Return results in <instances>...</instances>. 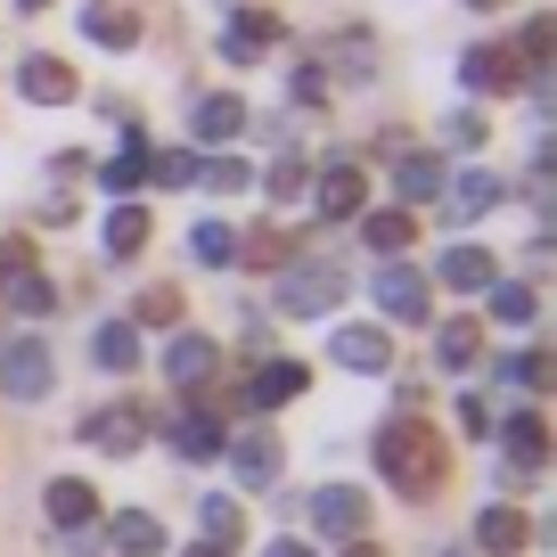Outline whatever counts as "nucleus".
Segmentation results:
<instances>
[{
    "mask_svg": "<svg viewBox=\"0 0 557 557\" xmlns=\"http://www.w3.org/2000/svg\"><path fill=\"white\" fill-rule=\"evenodd\" d=\"M377 475L401 492V500H435L451 484V451L426 418H385L377 426Z\"/></svg>",
    "mask_w": 557,
    "mask_h": 557,
    "instance_id": "f257e3e1",
    "label": "nucleus"
},
{
    "mask_svg": "<svg viewBox=\"0 0 557 557\" xmlns=\"http://www.w3.org/2000/svg\"><path fill=\"white\" fill-rule=\"evenodd\" d=\"M345 304V278L329 271V262H287L278 271V312H296V320H320Z\"/></svg>",
    "mask_w": 557,
    "mask_h": 557,
    "instance_id": "f03ea898",
    "label": "nucleus"
},
{
    "mask_svg": "<svg viewBox=\"0 0 557 557\" xmlns=\"http://www.w3.org/2000/svg\"><path fill=\"white\" fill-rule=\"evenodd\" d=\"M50 385H58V361H50V345L17 336V345L0 352V394H9V401H41Z\"/></svg>",
    "mask_w": 557,
    "mask_h": 557,
    "instance_id": "7ed1b4c3",
    "label": "nucleus"
},
{
    "mask_svg": "<svg viewBox=\"0 0 557 557\" xmlns=\"http://www.w3.org/2000/svg\"><path fill=\"white\" fill-rule=\"evenodd\" d=\"M83 443L107 451V459H132L139 443H148V410H139V401H107L99 418H83Z\"/></svg>",
    "mask_w": 557,
    "mask_h": 557,
    "instance_id": "20e7f679",
    "label": "nucleus"
},
{
    "mask_svg": "<svg viewBox=\"0 0 557 557\" xmlns=\"http://www.w3.org/2000/svg\"><path fill=\"white\" fill-rule=\"evenodd\" d=\"M213 459H230L238 484H278V435H271V426H238V435H222Z\"/></svg>",
    "mask_w": 557,
    "mask_h": 557,
    "instance_id": "39448f33",
    "label": "nucleus"
},
{
    "mask_svg": "<svg viewBox=\"0 0 557 557\" xmlns=\"http://www.w3.org/2000/svg\"><path fill=\"white\" fill-rule=\"evenodd\" d=\"M213 369H222V345H213V336H197V329H181L173 345H164V377L173 385H213Z\"/></svg>",
    "mask_w": 557,
    "mask_h": 557,
    "instance_id": "423d86ee",
    "label": "nucleus"
},
{
    "mask_svg": "<svg viewBox=\"0 0 557 557\" xmlns=\"http://www.w3.org/2000/svg\"><path fill=\"white\" fill-rule=\"evenodd\" d=\"M312 524H320L329 541H361V533H369V500H361L352 484H329V492L312 500Z\"/></svg>",
    "mask_w": 557,
    "mask_h": 557,
    "instance_id": "0eeeda50",
    "label": "nucleus"
},
{
    "mask_svg": "<svg viewBox=\"0 0 557 557\" xmlns=\"http://www.w3.org/2000/svg\"><path fill=\"white\" fill-rule=\"evenodd\" d=\"M369 287H377L385 320H426V271H410V262H385Z\"/></svg>",
    "mask_w": 557,
    "mask_h": 557,
    "instance_id": "6e6552de",
    "label": "nucleus"
},
{
    "mask_svg": "<svg viewBox=\"0 0 557 557\" xmlns=\"http://www.w3.org/2000/svg\"><path fill=\"white\" fill-rule=\"evenodd\" d=\"M500 443H508V459H517L524 475L549 468V418H541V410H508L500 418Z\"/></svg>",
    "mask_w": 557,
    "mask_h": 557,
    "instance_id": "1a4fd4ad",
    "label": "nucleus"
},
{
    "mask_svg": "<svg viewBox=\"0 0 557 557\" xmlns=\"http://www.w3.org/2000/svg\"><path fill=\"white\" fill-rule=\"evenodd\" d=\"M271 41H278V17H271V9H238V17L222 25V58H230V66H255Z\"/></svg>",
    "mask_w": 557,
    "mask_h": 557,
    "instance_id": "9d476101",
    "label": "nucleus"
},
{
    "mask_svg": "<svg viewBox=\"0 0 557 557\" xmlns=\"http://www.w3.org/2000/svg\"><path fill=\"white\" fill-rule=\"evenodd\" d=\"M336 369H361V377H385L394 369V336L385 329H336Z\"/></svg>",
    "mask_w": 557,
    "mask_h": 557,
    "instance_id": "9b49d317",
    "label": "nucleus"
},
{
    "mask_svg": "<svg viewBox=\"0 0 557 557\" xmlns=\"http://www.w3.org/2000/svg\"><path fill=\"white\" fill-rule=\"evenodd\" d=\"M189 132L206 139V148H230V139L246 132V99L238 90H213V99H197V115H189Z\"/></svg>",
    "mask_w": 557,
    "mask_h": 557,
    "instance_id": "f8f14e48",
    "label": "nucleus"
},
{
    "mask_svg": "<svg viewBox=\"0 0 557 557\" xmlns=\"http://www.w3.org/2000/svg\"><path fill=\"white\" fill-rule=\"evenodd\" d=\"M459 83H468L475 99H500V90H517L524 74H517V58H508V50H468V58H459Z\"/></svg>",
    "mask_w": 557,
    "mask_h": 557,
    "instance_id": "ddd939ff",
    "label": "nucleus"
},
{
    "mask_svg": "<svg viewBox=\"0 0 557 557\" xmlns=\"http://www.w3.org/2000/svg\"><path fill=\"white\" fill-rule=\"evenodd\" d=\"M41 508H50V524H58V533H83V524H99V492H90L83 475H58Z\"/></svg>",
    "mask_w": 557,
    "mask_h": 557,
    "instance_id": "4468645a",
    "label": "nucleus"
},
{
    "mask_svg": "<svg viewBox=\"0 0 557 557\" xmlns=\"http://www.w3.org/2000/svg\"><path fill=\"white\" fill-rule=\"evenodd\" d=\"M524 541H533V524H524L508 500H492L484 517H475V549H484V557H517Z\"/></svg>",
    "mask_w": 557,
    "mask_h": 557,
    "instance_id": "2eb2a0df",
    "label": "nucleus"
},
{
    "mask_svg": "<svg viewBox=\"0 0 557 557\" xmlns=\"http://www.w3.org/2000/svg\"><path fill=\"white\" fill-rule=\"evenodd\" d=\"M17 90H25L34 107H66V99H74V66H66V58H25V66H17Z\"/></svg>",
    "mask_w": 557,
    "mask_h": 557,
    "instance_id": "dca6fc26",
    "label": "nucleus"
},
{
    "mask_svg": "<svg viewBox=\"0 0 557 557\" xmlns=\"http://www.w3.org/2000/svg\"><path fill=\"white\" fill-rule=\"evenodd\" d=\"M361 206H369V173L361 164H329V173H320V213L345 222V213H361Z\"/></svg>",
    "mask_w": 557,
    "mask_h": 557,
    "instance_id": "f3484780",
    "label": "nucleus"
},
{
    "mask_svg": "<svg viewBox=\"0 0 557 557\" xmlns=\"http://www.w3.org/2000/svg\"><path fill=\"white\" fill-rule=\"evenodd\" d=\"M83 34L99 41V50H132V41H139V17L123 9V0H90V9H83Z\"/></svg>",
    "mask_w": 557,
    "mask_h": 557,
    "instance_id": "a211bd4d",
    "label": "nucleus"
},
{
    "mask_svg": "<svg viewBox=\"0 0 557 557\" xmlns=\"http://www.w3.org/2000/svg\"><path fill=\"white\" fill-rule=\"evenodd\" d=\"M0 304H9V312H25V320H41V312H58V287L34 271V262H25V271L0 278Z\"/></svg>",
    "mask_w": 557,
    "mask_h": 557,
    "instance_id": "6ab92c4d",
    "label": "nucleus"
},
{
    "mask_svg": "<svg viewBox=\"0 0 557 557\" xmlns=\"http://www.w3.org/2000/svg\"><path fill=\"white\" fill-rule=\"evenodd\" d=\"M435 278L459 287V296H484V287H492V255H484V246H451V255L435 262Z\"/></svg>",
    "mask_w": 557,
    "mask_h": 557,
    "instance_id": "aec40b11",
    "label": "nucleus"
},
{
    "mask_svg": "<svg viewBox=\"0 0 557 557\" xmlns=\"http://www.w3.org/2000/svg\"><path fill=\"white\" fill-rule=\"evenodd\" d=\"M222 435H230V426H222V418L206 410V401H189V410L173 418V443H181L189 459H213V451H222Z\"/></svg>",
    "mask_w": 557,
    "mask_h": 557,
    "instance_id": "412c9836",
    "label": "nucleus"
},
{
    "mask_svg": "<svg viewBox=\"0 0 557 557\" xmlns=\"http://www.w3.org/2000/svg\"><path fill=\"white\" fill-rule=\"evenodd\" d=\"M107 533H115V557H164V524L148 517V508H123Z\"/></svg>",
    "mask_w": 557,
    "mask_h": 557,
    "instance_id": "4be33fe9",
    "label": "nucleus"
},
{
    "mask_svg": "<svg viewBox=\"0 0 557 557\" xmlns=\"http://www.w3.org/2000/svg\"><path fill=\"white\" fill-rule=\"evenodd\" d=\"M304 385H312V369H304V361H262V369H255V401H262V410L296 401Z\"/></svg>",
    "mask_w": 557,
    "mask_h": 557,
    "instance_id": "5701e85b",
    "label": "nucleus"
},
{
    "mask_svg": "<svg viewBox=\"0 0 557 557\" xmlns=\"http://www.w3.org/2000/svg\"><path fill=\"white\" fill-rule=\"evenodd\" d=\"M361 238H369V246H377V255H385V262H394V255H401V246H410V238H418V213H410V206H394V213H369V222H361Z\"/></svg>",
    "mask_w": 557,
    "mask_h": 557,
    "instance_id": "b1692460",
    "label": "nucleus"
},
{
    "mask_svg": "<svg viewBox=\"0 0 557 557\" xmlns=\"http://www.w3.org/2000/svg\"><path fill=\"white\" fill-rule=\"evenodd\" d=\"M90 361L99 369H139V329L132 320H107V329L90 336Z\"/></svg>",
    "mask_w": 557,
    "mask_h": 557,
    "instance_id": "393cba45",
    "label": "nucleus"
},
{
    "mask_svg": "<svg viewBox=\"0 0 557 557\" xmlns=\"http://www.w3.org/2000/svg\"><path fill=\"white\" fill-rule=\"evenodd\" d=\"M500 206V181L492 173H459L451 181V222H475V213H492Z\"/></svg>",
    "mask_w": 557,
    "mask_h": 557,
    "instance_id": "a878e982",
    "label": "nucleus"
},
{
    "mask_svg": "<svg viewBox=\"0 0 557 557\" xmlns=\"http://www.w3.org/2000/svg\"><path fill=\"white\" fill-rule=\"evenodd\" d=\"M139 181H148V148H139V139H123V157H107V164H99V189L132 197Z\"/></svg>",
    "mask_w": 557,
    "mask_h": 557,
    "instance_id": "bb28decb",
    "label": "nucleus"
},
{
    "mask_svg": "<svg viewBox=\"0 0 557 557\" xmlns=\"http://www.w3.org/2000/svg\"><path fill=\"white\" fill-rule=\"evenodd\" d=\"M139 246H148V213H139V206H115V213H107V255L132 262Z\"/></svg>",
    "mask_w": 557,
    "mask_h": 557,
    "instance_id": "cd10ccee",
    "label": "nucleus"
},
{
    "mask_svg": "<svg viewBox=\"0 0 557 557\" xmlns=\"http://www.w3.org/2000/svg\"><path fill=\"white\" fill-rule=\"evenodd\" d=\"M435 352H443V369H468L475 352H484V329H475V320H443V329H435Z\"/></svg>",
    "mask_w": 557,
    "mask_h": 557,
    "instance_id": "c85d7f7f",
    "label": "nucleus"
},
{
    "mask_svg": "<svg viewBox=\"0 0 557 557\" xmlns=\"http://www.w3.org/2000/svg\"><path fill=\"white\" fill-rule=\"evenodd\" d=\"M197 181H206L213 197H238V189H255V164H246V157H206Z\"/></svg>",
    "mask_w": 557,
    "mask_h": 557,
    "instance_id": "c756f323",
    "label": "nucleus"
},
{
    "mask_svg": "<svg viewBox=\"0 0 557 557\" xmlns=\"http://www.w3.org/2000/svg\"><path fill=\"white\" fill-rule=\"evenodd\" d=\"M549 50H557V25L533 17V25H524V41H517L508 58H517V74H549Z\"/></svg>",
    "mask_w": 557,
    "mask_h": 557,
    "instance_id": "7c9ffc66",
    "label": "nucleus"
},
{
    "mask_svg": "<svg viewBox=\"0 0 557 557\" xmlns=\"http://www.w3.org/2000/svg\"><path fill=\"white\" fill-rule=\"evenodd\" d=\"M206 541H222V549H238V541H246V508L230 500V492H213V500H206Z\"/></svg>",
    "mask_w": 557,
    "mask_h": 557,
    "instance_id": "2f4dec72",
    "label": "nucleus"
},
{
    "mask_svg": "<svg viewBox=\"0 0 557 557\" xmlns=\"http://www.w3.org/2000/svg\"><path fill=\"white\" fill-rule=\"evenodd\" d=\"M394 181H401V197H410V206H418V197H443V164H435V157H401Z\"/></svg>",
    "mask_w": 557,
    "mask_h": 557,
    "instance_id": "473e14b6",
    "label": "nucleus"
},
{
    "mask_svg": "<svg viewBox=\"0 0 557 557\" xmlns=\"http://www.w3.org/2000/svg\"><path fill=\"white\" fill-rule=\"evenodd\" d=\"M189 255L197 262H238V230H230V222H197L189 230Z\"/></svg>",
    "mask_w": 557,
    "mask_h": 557,
    "instance_id": "72a5a7b5",
    "label": "nucleus"
},
{
    "mask_svg": "<svg viewBox=\"0 0 557 557\" xmlns=\"http://www.w3.org/2000/svg\"><path fill=\"white\" fill-rule=\"evenodd\" d=\"M533 312H541L533 287H492V320H500V329H524Z\"/></svg>",
    "mask_w": 557,
    "mask_h": 557,
    "instance_id": "f704fd0d",
    "label": "nucleus"
},
{
    "mask_svg": "<svg viewBox=\"0 0 557 557\" xmlns=\"http://www.w3.org/2000/svg\"><path fill=\"white\" fill-rule=\"evenodd\" d=\"M304 181H312V173H304V157H278L271 173H262V189H271L278 206H296V197H304Z\"/></svg>",
    "mask_w": 557,
    "mask_h": 557,
    "instance_id": "c9c22d12",
    "label": "nucleus"
},
{
    "mask_svg": "<svg viewBox=\"0 0 557 557\" xmlns=\"http://www.w3.org/2000/svg\"><path fill=\"white\" fill-rule=\"evenodd\" d=\"M148 181H164V189H189V181H197V157H189V148H164V157H148Z\"/></svg>",
    "mask_w": 557,
    "mask_h": 557,
    "instance_id": "e433bc0d",
    "label": "nucleus"
},
{
    "mask_svg": "<svg viewBox=\"0 0 557 557\" xmlns=\"http://www.w3.org/2000/svg\"><path fill=\"white\" fill-rule=\"evenodd\" d=\"M139 320H148V329H173L181 320V287H148V296H139Z\"/></svg>",
    "mask_w": 557,
    "mask_h": 557,
    "instance_id": "4c0bfd02",
    "label": "nucleus"
},
{
    "mask_svg": "<svg viewBox=\"0 0 557 557\" xmlns=\"http://www.w3.org/2000/svg\"><path fill=\"white\" fill-rule=\"evenodd\" d=\"M508 377H517L524 394H541V385H549V352H517V361H508Z\"/></svg>",
    "mask_w": 557,
    "mask_h": 557,
    "instance_id": "58836bf2",
    "label": "nucleus"
},
{
    "mask_svg": "<svg viewBox=\"0 0 557 557\" xmlns=\"http://www.w3.org/2000/svg\"><path fill=\"white\" fill-rule=\"evenodd\" d=\"M459 426H468V435L484 443V435H492V401H459Z\"/></svg>",
    "mask_w": 557,
    "mask_h": 557,
    "instance_id": "ea45409f",
    "label": "nucleus"
},
{
    "mask_svg": "<svg viewBox=\"0 0 557 557\" xmlns=\"http://www.w3.org/2000/svg\"><path fill=\"white\" fill-rule=\"evenodd\" d=\"M25 262H34V246H25V238H0V278L25 271Z\"/></svg>",
    "mask_w": 557,
    "mask_h": 557,
    "instance_id": "a19ab883",
    "label": "nucleus"
},
{
    "mask_svg": "<svg viewBox=\"0 0 557 557\" xmlns=\"http://www.w3.org/2000/svg\"><path fill=\"white\" fill-rule=\"evenodd\" d=\"M262 557H320V549H304V541H271Z\"/></svg>",
    "mask_w": 557,
    "mask_h": 557,
    "instance_id": "79ce46f5",
    "label": "nucleus"
},
{
    "mask_svg": "<svg viewBox=\"0 0 557 557\" xmlns=\"http://www.w3.org/2000/svg\"><path fill=\"white\" fill-rule=\"evenodd\" d=\"M181 557H230V549H222V541H197V549H181Z\"/></svg>",
    "mask_w": 557,
    "mask_h": 557,
    "instance_id": "37998d69",
    "label": "nucleus"
},
{
    "mask_svg": "<svg viewBox=\"0 0 557 557\" xmlns=\"http://www.w3.org/2000/svg\"><path fill=\"white\" fill-rule=\"evenodd\" d=\"M345 557H377V549H369V541H345Z\"/></svg>",
    "mask_w": 557,
    "mask_h": 557,
    "instance_id": "c03bdc74",
    "label": "nucleus"
},
{
    "mask_svg": "<svg viewBox=\"0 0 557 557\" xmlns=\"http://www.w3.org/2000/svg\"><path fill=\"white\" fill-rule=\"evenodd\" d=\"M17 9H25V17H34V9H50V0H17Z\"/></svg>",
    "mask_w": 557,
    "mask_h": 557,
    "instance_id": "a18cd8bd",
    "label": "nucleus"
},
{
    "mask_svg": "<svg viewBox=\"0 0 557 557\" xmlns=\"http://www.w3.org/2000/svg\"><path fill=\"white\" fill-rule=\"evenodd\" d=\"M468 9H500V0H468Z\"/></svg>",
    "mask_w": 557,
    "mask_h": 557,
    "instance_id": "49530a36",
    "label": "nucleus"
}]
</instances>
